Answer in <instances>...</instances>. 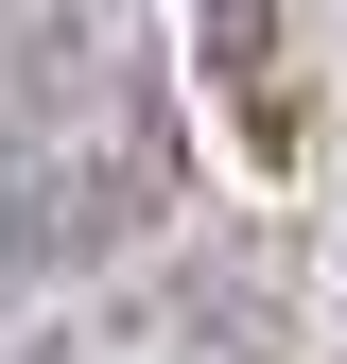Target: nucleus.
I'll use <instances>...</instances> for the list:
<instances>
[{
  "label": "nucleus",
  "instance_id": "nucleus-1",
  "mask_svg": "<svg viewBox=\"0 0 347 364\" xmlns=\"http://www.w3.org/2000/svg\"><path fill=\"white\" fill-rule=\"evenodd\" d=\"M191 87L226 105V139L260 173L313 156V105H295V0H191Z\"/></svg>",
  "mask_w": 347,
  "mask_h": 364
}]
</instances>
